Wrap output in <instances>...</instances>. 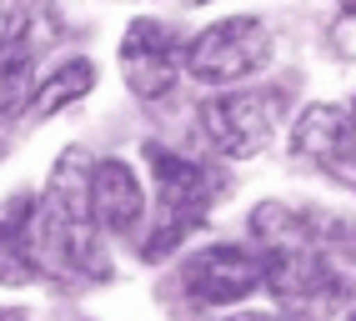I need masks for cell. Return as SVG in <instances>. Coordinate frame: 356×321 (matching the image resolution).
<instances>
[{
    "label": "cell",
    "instance_id": "6da1fadb",
    "mask_svg": "<svg viewBox=\"0 0 356 321\" xmlns=\"http://www.w3.org/2000/svg\"><path fill=\"white\" fill-rule=\"evenodd\" d=\"M146 166L156 176V206H161V221L156 231L146 236L140 256L146 261H161L191 226L206 221L211 201H216V171L201 166V160H186L176 151H165L161 141H146Z\"/></svg>",
    "mask_w": 356,
    "mask_h": 321
},
{
    "label": "cell",
    "instance_id": "7a4b0ae2",
    "mask_svg": "<svg viewBox=\"0 0 356 321\" xmlns=\"http://www.w3.org/2000/svg\"><path fill=\"white\" fill-rule=\"evenodd\" d=\"M271 60V35L256 15H226L186 45V71L206 85L246 81Z\"/></svg>",
    "mask_w": 356,
    "mask_h": 321
},
{
    "label": "cell",
    "instance_id": "3957f363",
    "mask_svg": "<svg viewBox=\"0 0 356 321\" xmlns=\"http://www.w3.org/2000/svg\"><path fill=\"white\" fill-rule=\"evenodd\" d=\"M206 146L226 160H246L271 141V131L281 121V96L276 90H231L196 110Z\"/></svg>",
    "mask_w": 356,
    "mask_h": 321
},
{
    "label": "cell",
    "instance_id": "277c9868",
    "mask_svg": "<svg viewBox=\"0 0 356 321\" xmlns=\"http://www.w3.org/2000/svg\"><path fill=\"white\" fill-rule=\"evenodd\" d=\"M176 281L196 306H231V302H246L256 286H266V266H261L256 251L221 241V246H201L196 256H186Z\"/></svg>",
    "mask_w": 356,
    "mask_h": 321
},
{
    "label": "cell",
    "instance_id": "5b68a950",
    "mask_svg": "<svg viewBox=\"0 0 356 321\" xmlns=\"http://www.w3.org/2000/svg\"><path fill=\"white\" fill-rule=\"evenodd\" d=\"M261 266H266V291L281 306H291L296 316H326L346 296V281L326 266V256L316 246L271 251V256H261Z\"/></svg>",
    "mask_w": 356,
    "mask_h": 321
},
{
    "label": "cell",
    "instance_id": "8992f818",
    "mask_svg": "<svg viewBox=\"0 0 356 321\" xmlns=\"http://www.w3.org/2000/svg\"><path fill=\"white\" fill-rule=\"evenodd\" d=\"M181 71H186V45L165 31L161 20H151V15L131 20L126 35H121V76L131 85V96L136 101L171 96Z\"/></svg>",
    "mask_w": 356,
    "mask_h": 321
},
{
    "label": "cell",
    "instance_id": "52a82bcc",
    "mask_svg": "<svg viewBox=\"0 0 356 321\" xmlns=\"http://www.w3.org/2000/svg\"><path fill=\"white\" fill-rule=\"evenodd\" d=\"M90 206H96V221L111 236L140 231V221H146V191H140V176H136L131 160H121V156L90 160Z\"/></svg>",
    "mask_w": 356,
    "mask_h": 321
},
{
    "label": "cell",
    "instance_id": "ba28073f",
    "mask_svg": "<svg viewBox=\"0 0 356 321\" xmlns=\"http://www.w3.org/2000/svg\"><path fill=\"white\" fill-rule=\"evenodd\" d=\"M31 216H35V196H10L0 201V286H31L40 281L35 256H31Z\"/></svg>",
    "mask_w": 356,
    "mask_h": 321
},
{
    "label": "cell",
    "instance_id": "9c48e42d",
    "mask_svg": "<svg viewBox=\"0 0 356 321\" xmlns=\"http://www.w3.org/2000/svg\"><path fill=\"white\" fill-rule=\"evenodd\" d=\"M351 146V121H346V110L337 106H306L296 126H291V156L301 160H312V166H326V160H337L341 151Z\"/></svg>",
    "mask_w": 356,
    "mask_h": 321
},
{
    "label": "cell",
    "instance_id": "30bf717a",
    "mask_svg": "<svg viewBox=\"0 0 356 321\" xmlns=\"http://www.w3.org/2000/svg\"><path fill=\"white\" fill-rule=\"evenodd\" d=\"M90 85H96V65H90L86 56H70V60H60L45 81H35V96L26 101V116H31V121L56 116V110H65L70 101H81Z\"/></svg>",
    "mask_w": 356,
    "mask_h": 321
},
{
    "label": "cell",
    "instance_id": "8fae6325",
    "mask_svg": "<svg viewBox=\"0 0 356 321\" xmlns=\"http://www.w3.org/2000/svg\"><path fill=\"white\" fill-rule=\"evenodd\" d=\"M40 20H45V6H40V0H0V65L31 56L26 45L35 40Z\"/></svg>",
    "mask_w": 356,
    "mask_h": 321
},
{
    "label": "cell",
    "instance_id": "7c38bea8",
    "mask_svg": "<svg viewBox=\"0 0 356 321\" xmlns=\"http://www.w3.org/2000/svg\"><path fill=\"white\" fill-rule=\"evenodd\" d=\"M326 35H331V56L337 60H356V10H341Z\"/></svg>",
    "mask_w": 356,
    "mask_h": 321
},
{
    "label": "cell",
    "instance_id": "4fadbf2b",
    "mask_svg": "<svg viewBox=\"0 0 356 321\" xmlns=\"http://www.w3.org/2000/svg\"><path fill=\"white\" fill-rule=\"evenodd\" d=\"M226 321H281V316H266V311H241V316H226Z\"/></svg>",
    "mask_w": 356,
    "mask_h": 321
},
{
    "label": "cell",
    "instance_id": "5bb4252c",
    "mask_svg": "<svg viewBox=\"0 0 356 321\" xmlns=\"http://www.w3.org/2000/svg\"><path fill=\"white\" fill-rule=\"evenodd\" d=\"M0 321H31L26 311H0Z\"/></svg>",
    "mask_w": 356,
    "mask_h": 321
},
{
    "label": "cell",
    "instance_id": "9a60e30c",
    "mask_svg": "<svg viewBox=\"0 0 356 321\" xmlns=\"http://www.w3.org/2000/svg\"><path fill=\"white\" fill-rule=\"evenodd\" d=\"M346 121H351V131H356V101H351V110H346Z\"/></svg>",
    "mask_w": 356,
    "mask_h": 321
},
{
    "label": "cell",
    "instance_id": "2e32d148",
    "mask_svg": "<svg viewBox=\"0 0 356 321\" xmlns=\"http://www.w3.org/2000/svg\"><path fill=\"white\" fill-rule=\"evenodd\" d=\"M341 10H356V0H341Z\"/></svg>",
    "mask_w": 356,
    "mask_h": 321
},
{
    "label": "cell",
    "instance_id": "e0dca14e",
    "mask_svg": "<svg viewBox=\"0 0 356 321\" xmlns=\"http://www.w3.org/2000/svg\"><path fill=\"white\" fill-rule=\"evenodd\" d=\"M191 6H211V0H191Z\"/></svg>",
    "mask_w": 356,
    "mask_h": 321
},
{
    "label": "cell",
    "instance_id": "ac0fdd59",
    "mask_svg": "<svg viewBox=\"0 0 356 321\" xmlns=\"http://www.w3.org/2000/svg\"><path fill=\"white\" fill-rule=\"evenodd\" d=\"M351 321H356V311H351Z\"/></svg>",
    "mask_w": 356,
    "mask_h": 321
}]
</instances>
